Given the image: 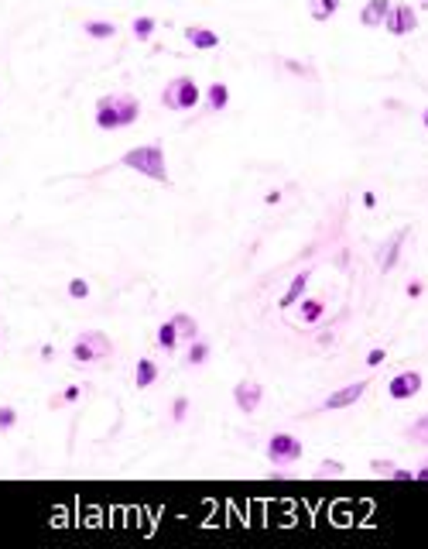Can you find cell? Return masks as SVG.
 I'll return each instance as SVG.
<instances>
[{
    "label": "cell",
    "instance_id": "obj_28",
    "mask_svg": "<svg viewBox=\"0 0 428 549\" xmlns=\"http://www.w3.org/2000/svg\"><path fill=\"white\" fill-rule=\"evenodd\" d=\"M185 412H189V398H175V402H171V419H175V423H182V419H185Z\"/></svg>",
    "mask_w": 428,
    "mask_h": 549
},
{
    "label": "cell",
    "instance_id": "obj_15",
    "mask_svg": "<svg viewBox=\"0 0 428 549\" xmlns=\"http://www.w3.org/2000/svg\"><path fill=\"white\" fill-rule=\"evenodd\" d=\"M171 323H175V330H178V340H182V343L199 340V319H195V316H189V313H175V316H171Z\"/></svg>",
    "mask_w": 428,
    "mask_h": 549
},
{
    "label": "cell",
    "instance_id": "obj_13",
    "mask_svg": "<svg viewBox=\"0 0 428 549\" xmlns=\"http://www.w3.org/2000/svg\"><path fill=\"white\" fill-rule=\"evenodd\" d=\"M309 278H312V271H298V275L291 278L288 292L281 296V302H277V306H281V309H291L295 302H302V299H305V289H309Z\"/></svg>",
    "mask_w": 428,
    "mask_h": 549
},
{
    "label": "cell",
    "instance_id": "obj_34",
    "mask_svg": "<svg viewBox=\"0 0 428 549\" xmlns=\"http://www.w3.org/2000/svg\"><path fill=\"white\" fill-rule=\"evenodd\" d=\"M41 361H55V347H41Z\"/></svg>",
    "mask_w": 428,
    "mask_h": 549
},
{
    "label": "cell",
    "instance_id": "obj_32",
    "mask_svg": "<svg viewBox=\"0 0 428 549\" xmlns=\"http://www.w3.org/2000/svg\"><path fill=\"white\" fill-rule=\"evenodd\" d=\"M415 481H425V484H428V457L422 460V467L415 470Z\"/></svg>",
    "mask_w": 428,
    "mask_h": 549
},
{
    "label": "cell",
    "instance_id": "obj_20",
    "mask_svg": "<svg viewBox=\"0 0 428 549\" xmlns=\"http://www.w3.org/2000/svg\"><path fill=\"white\" fill-rule=\"evenodd\" d=\"M336 10H339V0H309L312 21H329L336 17Z\"/></svg>",
    "mask_w": 428,
    "mask_h": 549
},
{
    "label": "cell",
    "instance_id": "obj_12",
    "mask_svg": "<svg viewBox=\"0 0 428 549\" xmlns=\"http://www.w3.org/2000/svg\"><path fill=\"white\" fill-rule=\"evenodd\" d=\"M185 42L199 48V52H209V48H220V35L216 31H209V28H202V24H189L185 28Z\"/></svg>",
    "mask_w": 428,
    "mask_h": 549
},
{
    "label": "cell",
    "instance_id": "obj_25",
    "mask_svg": "<svg viewBox=\"0 0 428 549\" xmlns=\"http://www.w3.org/2000/svg\"><path fill=\"white\" fill-rule=\"evenodd\" d=\"M346 470H343V464H336V460H326V464L315 470V477H343Z\"/></svg>",
    "mask_w": 428,
    "mask_h": 549
},
{
    "label": "cell",
    "instance_id": "obj_23",
    "mask_svg": "<svg viewBox=\"0 0 428 549\" xmlns=\"http://www.w3.org/2000/svg\"><path fill=\"white\" fill-rule=\"evenodd\" d=\"M408 439H415V443H428V412H425V416H418L415 423L408 426Z\"/></svg>",
    "mask_w": 428,
    "mask_h": 549
},
{
    "label": "cell",
    "instance_id": "obj_17",
    "mask_svg": "<svg viewBox=\"0 0 428 549\" xmlns=\"http://www.w3.org/2000/svg\"><path fill=\"white\" fill-rule=\"evenodd\" d=\"M326 316V302L322 299H302L298 302V319L302 323H319Z\"/></svg>",
    "mask_w": 428,
    "mask_h": 549
},
{
    "label": "cell",
    "instance_id": "obj_5",
    "mask_svg": "<svg viewBox=\"0 0 428 549\" xmlns=\"http://www.w3.org/2000/svg\"><path fill=\"white\" fill-rule=\"evenodd\" d=\"M302 453H305V446H302V439L291 436V433H274L271 439H268V460H271L274 467L298 464Z\"/></svg>",
    "mask_w": 428,
    "mask_h": 549
},
{
    "label": "cell",
    "instance_id": "obj_8",
    "mask_svg": "<svg viewBox=\"0 0 428 549\" xmlns=\"http://www.w3.org/2000/svg\"><path fill=\"white\" fill-rule=\"evenodd\" d=\"M261 398H264V388H261L257 381H240L234 388V402L243 416H254V412L261 409Z\"/></svg>",
    "mask_w": 428,
    "mask_h": 549
},
{
    "label": "cell",
    "instance_id": "obj_24",
    "mask_svg": "<svg viewBox=\"0 0 428 549\" xmlns=\"http://www.w3.org/2000/svg\"><path fill=\"white\" fill-rule=\"evenodd\" d=\"M14 423H17V409H10V405H0V433L14 429Z\"/></svg>",
    "mask_w": 428,
    "mask_h": 549
},
{
    "label": "cell",
    "instance_id": "obj_16",
    "mask_svg": "<svg viewBox=\"0 0 428 549\" xmlns=\"http://www.w3.org/2000/svg\"><path fill=\"white\" fill-rule=\"evenodd\" d=\"M82 31H86L89 38H114V35H117V24H114V21H103V17H89V21H82Z\"/></svg>",
    "mask_w": 428,
    "mask_h": 549
},
{
    "label": "cell",
    "instance_id": "obj_26",
    "mask_svg": "<svg viewBox=\"0 0 428 549\" xmlns=\"http://www.w3.org/2000/svg\"><path fill=\"white\" fill-rule=\"evenodd\" d=\"M69 296L72 299H89V282H86V278H72V282H69Z\"/></svg>",
    "mask_w": 428,
    "mask_h": 549
},
{
    "label": "cell",
    "instance_id": "obj_36",
    "mask_svg": "<svg viewBox=\"0 0 428 549\" xmlns=\"http://www.w3.org/2000/svg\"><path fill=\"white\" fill-rule=\"evenodd\" d=\"M422 7H425V10H428V0H422Z\"/></svg>",
    "mask_w": 428,
    "mask_h": 549
},
{
    "label": "cell",
    "instance_id": "obj_10",
    "mask_svg": "<svg viewBox=\"0 0 428 549\" xmlns=\"http://www.w3.org/2000/svg\"><path fill=\"white\" fill-rule=\"evenodd\" d=\"M408 241V230L401 227V230H394L388 241H384V248L377 251V264H381V271H394V264H397V257H401V244Z\"/></svg>",
    "mask_w": 428,
    "mask_h": 549
},
{
    "label": "cell",
    "instance_id": "obj_22",
    "mask_svg": "<svg viewBox=\"0 0 428 549\" xmlns=\"http://www.w3.org/2000/svg\"><path fill=\"white\" fill-rule=\"evenodd\" d=\"M130 28H134V38H137V42H148V38L155 35L158 21H155V17H148V14H141V17H134V24H130Z\"/></svg>",
    "mask_w": 428,
    "mask_h": 549
},
{
    "label": "cell",
    "instance_id": "obj_9",
    "mask_svg": "<svg viewBox=\"0 0 428 549\" xmlns=\"http://www.w3.org/2000/svg\"><path fill=\"white\" fill-rule=\"evenodd\" d=\"M363 391H367V381H353V384H343L339 391L326 395L322 409H326V412H336V409H346V405H356V402L363 398Z\"/></svg>",
    "mask_w": 428,
    "mask_h": 549
},
{
    "label": "cell",
    "instance_id": "obj_11",
    "mask_svg": "<svg viewBox=\"0 0 428 549\" xmlns=\"http://www.w3.org/2000/svg\"><path fill=\"white\" fill-rule=\"evenodd\" d=\"M390 14V0H367L360 10V24L363 28H381Z\"/></svg>",
    "mask_w": 428,
    "mask_h": 549
},
{
    "label": "cell",
    "instance_id": "obj_3",
    "mask_svg": "<svg viewBox=\"0 0 428 549\" xmlns=\"http://www.w3.org/2000/svg\"><path fill=\"white\" fill-rule=\"evenodd\" d=\"M114 340L107 337V333H100V330H86V333H79L76 343H72V361L76 364H96V361H107V357H114Z\"/></svg>",
    "mask_w": 428,
    "mask_h": 549
},
{
    "label": "cell",
    "instance_id": "obj_1",
    "mask_svg": "<svg viewBox=\"0 0 428 549\" xmlns=\"http://www.w3.org/2000/svg\"><path fill=\"white\" fill-rule=\"evenodd\" d=\"M141 117V100L130 93H107L96 100V127L100 130H120Z\"/></svg>",
    "mask_w": 428,
    "mask_h": 549
},
{
    "label": "cell",
    "instance_id": "obj_4",
    "mask_svg": "<svg viewBox=\"0 0 428 549\" xmlns=\"http://www.w3.org/2000/svg\"><path fill=\"white\" fill-rule=\"evenodd\" d=\"M199 100H202V89L195 83L192 76H175L171 83L161 89V103L168 107V110H195L199 107Z\"/></svg>",
    "mask_w": 428,
    "mask_h": 549
},
{
    "label": "cell",
    "instance_id": "obj_27",
    "mask_svg": "<svg viewBox=\"0 0 428 549\" xmlns=\"http://www.w3.org/2000/svg\"><path fill=\"white\" fill-rule=\"evenodd\" d=\"M384 361H388V350H384V347H374V350L367 354V368H381Z\"/></svg>",
    "mask_w": 428,
    "mask_h": 549
},
{
    "label": "cell",
    "instance_id": "obj_2",
    "mask_svg": "<svg viewBox=\"0 0 428 549\" xmlns=\"http://www.w3.org/2000/svg\"><path fill=\"white\" fill-rule=\"evenodd\" d=\"M123 169L141 172L144 179H155L161 186H171V175H168V162H165V148L161 144H141V148H130L123 158H120Z\"/></svg>",
    "mask_w": 428,
    "mask_h": 549
},
{
    "label": "cell",
    "instance_id": "obj_7",
    "mask_svg": "<svg viewBox=\"0 0 428 549\" xmlns=\"http://www.w3.org/2000/svg\"><path fill=\"white\" fill-rule=\"evenodd\" d=\"M422 391V375L418 371H397L394 378L388 381V395L394 402H408Z\"/></svg>",
    "mask_w": 428,
    "mask_h": 549
},
{
    "label": "cell",
    "instance_id": "obj_30",
    "mask_svg": "<svg viewBox=\"0 0 428 549\" xmlns=\"http://www.w3.org/2000/svg\"><path fill=\"white\" fill-rule=\"evenodd\" d=\"M388 477L390 481H415V470H408V467H390Z\"/></svg>",
    "mask_w": 428,
    "mask_h": 549
},
{
    "label": "cell",
    "instance_id": "obj_6",
    "mask_svg": "<svg viewBox=\"0 0 428 549\" xmlns=\"http://www.w3.org/2000/svg\"><path fill=\"white\" fill-rule=\"evenodd\" d=\"M384 28H388L394 38L411 35L418 28V10L411 3H390V14H388V21H384Z\"/></svg>",
    "mask_w": 428,
    "mask_h": 549
},
{
    "label": "cell",
    "instance_id": "obj_31",
    "mask_svg": "<svg viewBox=\"0 0 428 549\" xmlns=\"http://www.w3.org/2000/svg\"><path fill=\"white\" fill-rule=\"evenodd\" d=\"M390 460H370V470H374V474H377V477H388L390 474Z\"/></svg>",
    "mask_w": 428,
    "mask_h": 549
},
{
    "label": "cell",
    "instance_id": "obj_37",
    "mask_svg": "<svg viewBox=\"0 0 428 549\" xmlns=\"http://www.w3.org/2000/svg\"><path fill=\"white\" fill-rule=\"evenodd\" d=\"M0 340H3V333H0Z\"/></svg>",
    "mask_w": 428,
    "mask_h": 549
},
{
    "label": "cell",
    "instance_id": "obj_19",
    "mask_svg": "<svg viewBox=\"0 0 428 549\" xmlns=\"http://www.w3.org/2000/svg\"><path fill=\"white\" fill-rule=\"evenodd\" d=\"M155 340H158V347H161V350H168V354H171V350H178V343H182V340H178V330H175V323H171V319L158 326Z\"/></svg>",
    "mask_w": 428,
    "mask_h": 549
},
{
    "label": "cell",
    "instance_id": "obj_35",
    "mask_svg": "<svg viewBox=\"0 0 428 549\" xmlns=\"http://www.w3.org/2000/svg\"><path fill=\"white\" fill-rule=\"evenodd\" d=\"M422 124H425V127H428V110H425V114H422Z\"/></svg>",
    "mask_w": 428,
    "mask_h": 549
},
{
    "label": "cell",
    "instance_id": "obj_14",
    "mask_svg": "<svg viewBox=\"0 0 428 549\" xmlns=\"http://www.w3.org/2000/svg\"><path fill=\"white\" fill-rule=\"evenodd\" d=\"M158 378H161L158 364L151 361V357H141V361H137V368H134V388H151Z\"/></svg>",
    "mask_w": 428,
    "mask_h": 549
},
{
    "label": "cell",
    "instance_id": "obj_21",
    "mask_svg": "<svg viewBox=\"0 0 428 549\" xmlns=\"http://www.w3.org/2000/svg\"><path fill=\"white\" fill-rule=\"evenodd\" d=\"M206 361H209V343L206 340H192L189 350H185V364L189 368H202Z\"/></svg>",
    "mask_w": 428,
    "mask_h": 549
},
{
    "label": "cell",
    "instance_id": "obj_33",
    "mask_svg": "<svg viewBox=\"0 0 428 549\" xmlns=\"http://www.w3.org/2000/svg\"><path fill=\"white\" fill-rule=\"evenodd\" d=\"M422 289H425L422 282H411V285H408V296H422Z\"/></svg>",
    "mask_w": 428,
    "mask_h": 549
},
{
    "label": "cell",
    "instance_id": "obj_18",
    "mask_svg": "<svg viewBox=\"0 0 428 549\" xmlns=\"http://www.w3.org/2000/svg\"><path fill=\"white\" fill-rule=\"evenodd\" d=\"M227 103H230V86L227 83H213L206 89V107L209 110H227Z\"/></svg>",
    "mask_w": 428,
    "mask_h": 549
},
{
    "label": "cell",
    "instance_id": "obj_29",
    "mask_svg": "<svg viewBox=\"0 0 428 549\" xmlns=\"http://www.w3.org/2000/svg\"><path fill=\"white\" fill-rule=\"evenodd\" d=\"M79 395H82L79 388H69V391H62L59 398H52V409H59V405H66V402H76Z\"/></svg>",
    "mask_w": 428,
    "mask_h": 549
}]
</instances>
